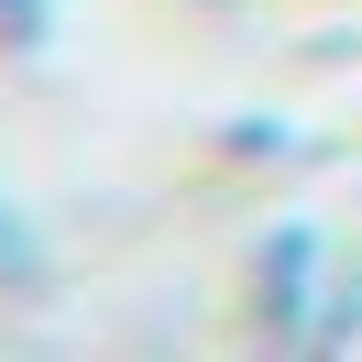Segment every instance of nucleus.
<instances>
[{
	"label": "nucleus",
	"mask_w": 362,
	"mask_h": 362,
	"mask_svg": "<svg viewBox=\"0 0 362 362\" xmlns=\"http://www.w3.org/2000/svg\"><path fill=\"white\" fill-rule=\"evenodd\" d=\"M33 264H45V252H33L23 209H0V286H33Z\"/></svg>",
	"instance_id": "obj_1"
}]
</instances>
